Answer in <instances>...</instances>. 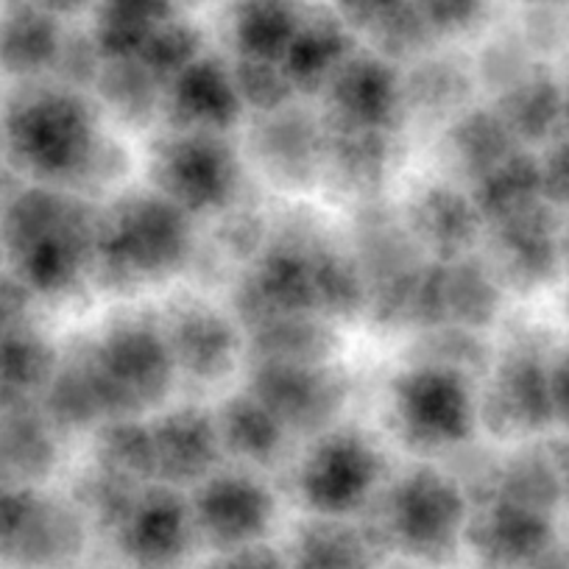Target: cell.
<instances>
[{
	"mask_svg": "<svg viewBox=\"0 0 569 569\" xmlns=\"http://www.w3.org/2000/svg\"><path fill=\"white\" fill-rule=\"evenodd\" d=\"M550 469L552 475H556V483H558V491H561V497H567L569 500V441L558 445V450L552 452Z\"/></svg>",
	"mask_w": 569,
	"mask_h": 569,
	"instance_id": "cell-4",
	"label": "cell"
},
{
	"mask_svg": "<svg viewBox=\"0 0 569 569\" xmlns=\"http://www.w3.org/2000/svg\"><path fill=\"white\" fill-rule=\"evenodd\" d=\"M541 188L561 204H569V140L561 142L545 171H539Z\"/></svg>",
	"mask_w": 569,
	"mask_h": 569,
	"instance_id": "cell-1",
	"label": "cell"
},
{
	"mask_svg": "<svg viewBox=\"0 0 569 569\" xmlns=\"http://www.w3.org/2000/svg\"><path fill=\"white\" fill-rule=\"evenodd\" d=\"M561 112H563V114H567V118H569V98H567V101H563V107H561Z\"/></svg>",
	"mask_w": 569,
	"mask_h": 569,
	"instance_id": "cell-6",
	"label": "cell"
},
{
	"mask_svg": "<svg viewBox=\"0 0 569 569\" xmlns=\"http://www.w3.org/2000/svg\"><path fill=\"white\" fill-rule=\"evenodd\" d=\"M550 402L552 410L563 416V421L569 425V352L558 360V366L552 369L550 377Z\"/></svg>",
	"mask_w": 569,
	"mask_h": 569,
	"instance_id": "cell-2",
	"label": "cell"
},
{
	"mask_svg": "<svg viewBox=\"0 0 569 569\" xmlns=\"http://www.w3.org/2000/svg\"><path fill=\"white\" fill-rule=\"evenodd\" d=\"M522 569H569V545L567 547H547Z\"/></svg>",
	"mask_w": 569,
	"mask_h": 569,
	"instance_id": "cell-3",
	"label": "cell"
},
{
	"mask_svg": "<svg viewBox=\"0 0 569 569\" xmlns=\"http://www.w3.org/2000/svg\"><path fill=\"white\" fill-rule=\"evenodd\" d=\"M227 569H282L271 556H243Z\"/></svg>",
	"mask_w": 569,
	"mask_h": 569,
	"instance_id": "cell-5",
	"label": "cell"
}]
</instances>
